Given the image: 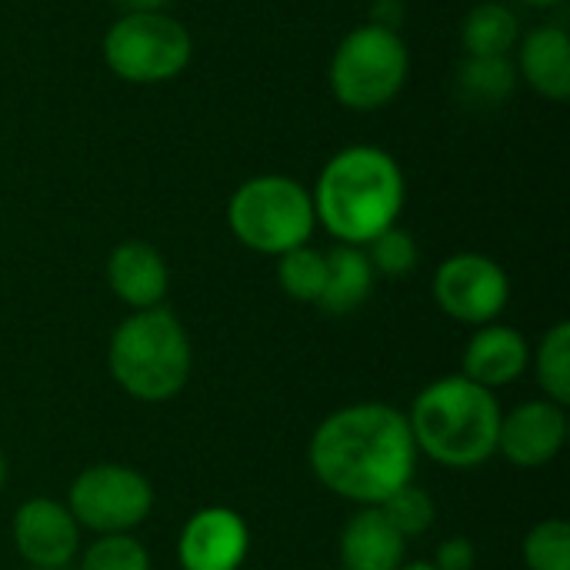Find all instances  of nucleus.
<instances>
[{
	"instance_id": "19",
	"label": "nucleus",
	"mask_w": 570,
	"mask_h": 570,
	"mask_svg": "<svg viewBox=\"0 0 570 570\" xmlns=\"http://www.w3.org/2000/svg\"><path fill=\"white\" fill-rule=\"evenodd\" d=\"M518 73L508 57H468L458 70V94L468 104L498 107L511 97Z\"/></svg>"
},
{
	"instance_id": "30",
	"label": "nucleus",
	"mask_w": 570,
	"mask_h": 570,
	"mask_svg": "<svg viewBox=\"0 0 570 570\" xmlns=\"http://www.w3.org/2000/svg\"><path fill=\"white\" fill-rule=\"evenodd\" d=\"M3 481H7V461H3V451H0V491H3Z\"/></svg>"
},
{
	"instance_id": "17",
	"label": "nucleus",
	"mask_w": 570,
	"mask_h": 570,
	"mask_svg": "<svg viewBox=\"0 0 570 570\" xmlns=\"http://www.w3.org/2000/svg\"><path fill=\"white\" fill-rule=\"evenodd\" d=\"M324 261H327V277H324L317 307L334 317L357 311L371 297L374 277H377L367 254L354 244H337L331 254H324Z\"/></svg>"
},
{
	"instance_id": "20",
	"label": "nucleus",
	"mask_w": 570,
	"mask_h": 570,
	"mask_svg": "<svg viewBox=\"0 0 570 570\" xmlns=\"http://www.w3.org/2000/svg\"><path fill=\"white\" fill-rule=\"evenodd\" d=\"M534 371H538V384L544 391L548 401L568 407L570 401V324L558 321L538 344L534 354Z\"/></svg>"
},
{
	"instance_id": "5",
	"label": "nucleus",
	"mask_w": 570,
	"mask_h": 570,
	"mask_svg": "<svg viewBox=\"0 0 570 570\" xmlns=\"http://www.w3.org/2000/svg\"><path fill=\"white\" fill-rule=\"evenodd\" d=\"M227 224L244 247L281 257L307 244L317 217L304 184L284 174H261L234 190L227 204Z\"/></svg>"
},
{
	"instance_id": "26",
	"label": "nucleus",
	"mask_w": 570,
	"mask_h": 570,
	"mask_svg": "<svg viewBox=\"0 0 570 570\" xmlns=\"http://www.w3.org/2000/svg\"><path fill=\"white\" fill-rule=\"evenodd\" d=\"M474 564H478V551L468 538H448L434 558L438 570H474Z\"/></svg>"
},
{
	"instance_id": "16",
	"label": "nucleus",
	"mask_w": 570,
	"mask_h": 570,
	"mask_svg": "<svg viewBox=\"0 0 570 570\" xmlns=\"http://www.w3.org/2000/svg\"><path fill=\"white\" fill-rule=\"evenodd\" d=\"M521 73L548 100L570 97V37L564 27L544 23L521 43Z\"/></svg>"
},
{
	"instance_id": "7",
	"label": "nucleus",
	"mask_w": 570,
	"mask_h": 570,
	"mask_svg": "<svg viewBox=\"0 0 570 570\" xmlns=\"http://www.w3.org/2000/svg\"><path fill=\"white\" fill-rule=\"evenodd\" d=\"M190 30L164 10L124 13L104 37V60L127 83L174 80L190 63Z\"/></svg>"
},
{
	"instance_id": "4",
	"label": "nucleus",
	"mask_w": 570,
	"mask_h": 570,
	"mask_svg": "<svg viewBox=\"0 0 570 570\" xmlns=\"http://www.w3.org/2000/svg\"><path fill=\"white\" fill-rule=\"evenodd\" d=\"M107 367L124 394L144 404L170 401L190 381V337L184 324L164 307L134 311L127 321L117 324L110 337Z\"/></svg>"
},
{
	"instance_id": "2",
	"label": "nucleus",
	"mask_w": 570,
	"mask_h": 570,
	"mask_svg": "<svg viewBox=\"0 0 570 570\" xmlns=\"http://www.w3.org/2000/svg\"><path fill=\"white\" fill-rule=\"evenodd\" d=\"M311 200L314 217L341 244L367 247L397 224L404 210V174L387 150L354 144L327 160Z\"/></svg>"
},
{
	"instance_id": "27",
	"label": "nucleus",
	"mask_w": 570,
	"mask_h": 570,
	"mask_svg": "<svg viewBox=\"0 0 570 570\" xmlns=\"http://www.w3.org/2000/svg\"><path fill=\"white\" fill-rule=\"evenodd\" d=\"M401 17H404L401 0H377V3H374V10H371V23L387 27V30H397Z\"/></svg>"
},
{
	"instance_id": "15",
	"label": "nucleus",
	"mask_w": 570,
	"mask_h": 570,
	"mask_svg": "<svg viewBox=\"0 0 570 570\" xmlns=\"http://www.w3.org/2000/svg\"><path fill=\"white\" fill-rule=\"evenodd\" d=\"M341 568L344 570H401L404 538L381 514V508L357 511L341 531Z\"/></svg>"
},
{
	"instance_id": "9",
	"label": "nucleus",
	"mask_w": 570,
	"mask_h": 570,
	"mask_svg": "<svg viewBox=\"0 0 570 570\" xmlns=\"http://www.w3.org/2000/svg\"><path fill=\"white\" fill-rule=\"evenodd\" d=\"M434 301L438 307L461 321V324H494L498 314L508 307L511 301V281L504 274V267L498 261H491L488 254H454L448 257L438 274H434Z\"/></svg>"
},
{
	"instance_id": "13",
	"label": "nucleus",
	"mask_w": 570,
	"mask_h": 570,
	"mask_svg": "<svg viewBox=\"0 0 570 570\" xmlns=\"http://www.w3.org/2000/svg\"><path fill=\"white\" fill-rule=\"evenodd\" d=\"M531 364V347L528 341L504 324H484L464 347L461 357V374L488 391L514 384Z\"/></svg>"
},
{
	"instance_id": "11",
	"label": "nucleus",
	"mask_w": 570,
	"mask_h": 570,
	"mask_svg": "<svg viewBox=\"0 0 570 570\" xmlns=\"http://www.w3.org/2000/svg\"><path fill=\"white\" fill-rule=\"evenodd\" d=\"M568 441V414L554 401H524L511 414H501L498 451L524 471L551 464Z\"/></svg>"
},
{
	"instance_id": "23",
	"label": "nucleus",
	"mask_w": 570,
	"mask_h": 570,
	"mask_svg": "<svg viewBox=\"0 0 570 570\" xmlns=\"http://www.w3.org/2000/svg\"><path fill=\"white\" fill-rule=\"evenodd\" d=\"M528 570H570V524L561 518L541 521L524 538Z\"/></svg>"
},
{
	"instance_id": "12",
	"label": "nucleus",
	"mask_w": 570,
	"mask_h": 570,
	"mask_svg": "<svg viewBox=\"0 0 570 570\" xmlns=\"http://www.w3.org/2000/svg\"><path fill=\"white\" fill-rule=\"evenodd\" d=\"M250 551V531L230 508H200L187 518L177 561L184 570H237Z\"/></svg>"
},
{
	"instance_id": "24",
	"label": "nucleus",
	"mask_w": 570,
	"mask_h": 570,
	"mask_svg": "<svg viewBox=\"0 0 570 570\" xmlns=\"http://www.w3.org/2000/svg\"><path fill=\"white\" fill-rule=\"evenodd\" d=\"M367 261L374 267V274H384L391 281L411 274L417 267V244L407 230H401L397 224L387 227L384 234H377L371 244H367Z\"/></svg>"
},
{
	"instance_id": "32",
	"label": "nucleus",
	"mask_w": 570,
	"mask_h": 570,
	"mask_svg": "<svg viewBox=\"0 0 570 570\" xmlns=\"http://www.w3.org/2000/svg\"><path fill=\"white\" fill-rule=\"evenodd\" d=\"M30 570H40V568H30ZM60 570H67V568H60Z\"/></svg>"
},
{
	"instance_id": "22",
	"label": "nucleus",
	"mask_w": 570,
	"mask_h": 570,
	"mask_svg": "<svg viewBox=\"0 0 570 570\" xmlns=\"http://www.w3.org/2000/svg\"><path fill=\"white\" fill-rule=\"evenodd\" d=\"M381 514H384V518L397 528V534L407 541V538H421V534L431 531V524H434V518H438V508H434L431 494L421 491V488H414V481H411V484H404L401 491H394V494L381 504Z\"/></svg>"
},
{
	"instance_id": "18",
	"label": "nucleus",
	"mask_w": 570,
	"mask_h": 570,
	"mask_svg": "<svg viewBox=\"0 0 570 570\" xmlns=\"http://www.w3.org/2000/svg\"><path fill=\"white\" fill-rule=\"evenodd\" d=\"M461 40L468 57H508L518 43V17L504 3H478L461 27Z\"/></svg>"
},
{
	"instance_id": "21",
	"label": "nucleus",
	"mask_w": 570,
	"mask_h": 570,
	"mask_svg": "<svg viewBox=\"0 0 570 570\" xmlns=\"http://www.w3.org/2000/svg\"><path fill=\"white\" fill-rule=\"evenodd\" d=\"M324 277H327V261L321 250H314L307 244L281 254V261H277V281H281L284 294L301 304H317V297L324 291Z\"/></svg>"
},
{
	"instance_id": "6",
	"label": "nucleus",
	"mask_w": 570,
	"mask_h": 570,
	"mask_svg": "<svg viewBox=\"0 0 570 570\" xmlns=\"http://www.w3.org/2000/svg\"><path fill=\"white\" fill-rule=\"evenodd\" d=\"M407 70L411 53L401 33L364 23L337 43L331 57V90L351 110H377L401 94Z\"/></svg>"
},
{
	"instance_id": "28",
	"label": "nucleus",
	"mask_w": 570,
	"mask_h": 570,
	"mask_svg": "<svg viewBox=\"0 0 570 570\" xmlns=\"http://www.w3.org/2000/svg\"><path fill=\"white\" fill-rule=\"evenodd\" d=\"M127 13H154V10H160L167 0H117Z\"/></svg>"
},
{
	"instance_id": "14",
	"label": "nucleus",
	"mask_w": 570,
	"mask_h": 570,
	"mask_svg": "<svg viewBox=\"0 0 570 570\" xmlns=\"http://www.w3.org/2000/svg\"><path fill=\"white\" fill-rule=\"evenodd\" d=\"M107 284L110 291L134 311H150L160 307L170 287L167 261L160 257L157 247L144 240H124L114 247L107 261Z\"/></svg>"
},
{
	"instance_id": "25",
	"label": "nucleus",
	"mask_w": 570,
	"mask_h": 570,
	"mask_svg": "<svg viewBox=\"0 0 570 570\" xmlns=\"http://www.w3.org/2000/svg\"><path fill=\"white\" fill-rule=\"evenodd\" d=\"M80 570H150V554L130 534H100L87 548Z\"/></svg>"
},
{
	"instance_id": "10",
	"label": "nucleus",
	"mask_w": 570,
	"mask_h": 570,
	"mask_svg": "<svg viewBox=\"0 0 570 570\" xmlns=\"http://www.w3.org/2000/svg\"><path fill=\"white\" fill-rule=\"evenodd\" d=\"M13 548L17 554L40 570L67 568L80 548V528L67 504L50 498H30L13 514Z\"/></svg>"
},
{
	"instance_id": "29",
	"label": "nucleus",
	"mask_w": 570,
	"mask_h": 570,
	"mask_svg": "<svg viewBox=\"0 0 570 570\" xmlns=\"http://www.w3.org/2000/svg\"><path fill=\"white\" fill-rule=\"evenodd\" d=\"M401 570H438L434 564H424V561H417V564H404Z\"/></svg>"
},
{
	"instance_id": "1",
	"label": "nucleus",
	"mask_w": 570,
	"mask_h": 570,
	"mask_svg": "<svg viewBox=\"0 0 570 570\" xmlns=\"http://www.w3.org/2000/svg\"><path fill=\"white\" fill-rule=\"evenodd\" d=\"M307 461L331 494L364 508H381L394 491L414 481L417 444L404 411L364 401L321 421L311 438Z\"/></svg>"
},
{
	"instance_id": "31",
	"label": "nucleus",
	"mask_w": 570,
	"mask_h": 570,
	"mask_svg": "<svg viewBox=\"0 0 570 570\" xmlns=\"http://www.w3.org/2000/svg\"><path fill=\"white\" fill-rule=\"evenodd\" d=\"M524 3H531V7H554V3H561V0H524Z\"/></svg>"
},
{
	"instance_id": "3",
	"label": "nucleus",
	"mask_w": 570,
	"mask_h": 570,
	"mask_svg": "<svg viewBox=\"0 0 570 570\" xmlns=\"http://www.w3.org/2000/svg\"><path fill=\"white\" fill-rule=\"evenodd\" d=\"M407 424L417 454H428L451 471H468L498 454L501 404L494 391L468 381L464 374H451L414 397Z\"/></svg>"
},
{
	"instance_id": "8",
	"label": "nucleus",
	"mask_w": 570,
	"mask_h": 570,
	"mask_svg": "<svg viewBox=\"0 0 570 570\" xmlns=\"http://www.w3.org/2000/svg\"><path fill=\"white\" fill-rule=\"evenodd\" d=\"M154 488L127 464H94L80 471L67 491V511L77 528L94 534H130L150 518Z\"/></svg>"
}]
</instances>
